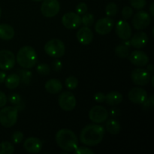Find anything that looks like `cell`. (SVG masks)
I'll list each match as a JSON object with an SVG mask.
<instances>
[{"label": "cell", "mask_w": 154, "mask_h": 154, "mask_svg": "<svg viewBox=\"0 0 154 154\" xmlns=\"http://www.w3.org/2000/svg\"><path fill=\"white\" fill-rule=\"evenodd\" d=\"M105 129L100 125L91 124L85 126L80 135V140L87 146H96L102 142Z\"/></svg>", "instance_id": "obj_1"}, {"label": "cell", "mask_w": 154, "mask_h": 154, "mask_svg": "<svg viewBox=\"0 0 154 154\" xmlns=\"http://www.w3.org/2000/svg\"><path fill=\"white\" fill-rule=\"evenodd\" d=\"M56 141L57 145L66 152L73 151L78 147V138L70 129L59 130L56 135Z\"/></svg>", "instance_id": "obj_2"}, {"label": "cell", "mask_w": 154, "mask_h": 154, "mask_svg": "<svg viewBox=\"0 0 154 154\" xmlns=\"http://www.w3.org/2000/svg\"><path fill=\"white\" fill-rule=\"evenodd\" d=\"M38 61L36 51L32 47L24 46L19 50L17 54V62L24 69H32Z\"/></svg>", "instance_id": "obj_3"}, {"label": "cell", "mask_w": 154, "mask_h": 154, "mask_svg": "<svg viewBox=\"0 0 154 154\" xmlns=\"http://www.w3.org/2000/svg\"><path fill=\"white\" fill-rule=\"evenodd\" d=\"M18 117V110L15 107L9 106L0 111V123L6 128H10L16 123Z\"/></svg>", "instance_id": "obj_4"}, {"label": "cell", "mask_w": 154, "mask_h": 154, "mask_svg": "<svg viewBox=\"0 0 154 154\" xmlns=\"http://www.w3.org/2000/svg\"><path fill=\"white\" fill-rule=\"evenodd\" d=\"M65 45L60 39H51L45 45L46 54L53 58H60L65 54Z\"/></svg>", "instance_id": "obj_5"}, {"label": "cell", "mask_w": 154, "mask_h": 154, "mask_svg": "<svg viewBox=\"0 0 154 154\" xmlns=\"http://www.w3.org/2000/svg\"><path fill=\"white\" fill-rule=\"evenodd\" d=\"M76 103V98L70 92H63L59 96L58 104L65 111H71L75 109Z\"/></svg>", "instance_id": "obj_6"}, {"label": "cell", "mask_w": 154, "mask_h": 154, "mask_svg": "<svg viewBox=\"0 0 154 154\" xmlns=\"http://www.w3.org/2000/svg\"><path fill=\"white\" fill-rule=\"evenodd\" d=\"M151 74L144 69H135L131 73L132 82L138 86H146L149 84Z\"/></svg>", "instance_id": "obj_7"}, {"label": "cell", "mask_w": 154, "mask_h": 154, "mask_svg": "<svg viewBox=\"0 0 154 154\" xmlns=\"http://www.w3.org/2000/svg\"><path fill=\"white\" fill-rule=\"evenodd\" d=\"M151 22L150 15L145 11L137 12L132 19V25L137 30H142L147 28Z\"/></svg>", "instance_id": "obj_8"}, {"label": "cell", "mask_w": 154, "mask_h": 154, "mask_svg": "<svg viewBox=\"0 0 154 154\" xmlns=\"http://www.w3.org/2000/svg\"><path fill=\"white\" fill-rule=\"evenodd\" d=\"M60 9L58 0H44L41 6V11L46 17H53L59 13Z\"/></svg>", "instance_id": "obj_9"}, {"label": "cell", "mask_w": 154, "mask_h": 154, "mask_svg": "<svg viewBox=\"0 0 154 154\" xmlns=\"http://www.w3.org/2000/svg\"><path fill=\"white\" fill-rule=\"evenodd\" d=\"M89 118L95 123H102L108 118L107 109L100 105H96L92 108L89 112Z\"/></svg>", "instance_id": "obj_10"}, {"label": "cell", "mask_w": 154, "mask_h": 154, "mask_svg": "<svg viewBox=\"0 0 154 154\" xmlns=\"http://www.w3.org/2000/svg\"><path fill=\"white\" fill-rule=\"evenodd\" d=\"M16 58L11 51L8 50L0 51V69L2 70H10L14 66Z\"/></svg>", "instance_id": "obj_11"}, {"label": "cell", "mask_w": 154, "mask_h": 154, "mask_svg": "<svg viewBox=\"0 0 154 154\" xmlns=\"http://www.w3.org/2000/svg\"><path fill=\"white\" fill-rule=\"evenodd\" d=\"M62 23L66 28L69 29H75L81 26V17L79 14L74 12L65 14L62 17Z\"/></svg>", "instance_id": "obj_12"}, {"label": "cell", "mask_w": 154, "mask_h": 154, "mask_svg": "<svg viewBox=\"0 0 154 154\" xmlns=\"http://www.w3.org/2000/svg\"><path fill=\"white\" fill-rule=\"evenodd\" d=\"M114 26V20L111 17H104L99 20L95 25L96 32L99 35H107L112 31Z\"/></svg>", "instance_id": "obj_13"}, {"label": "cell", "mask_w": 154, "mask_h": 154, "mask_svg": "<svg viewBox=\"0 0 154 154\" xmlns=\"http://www.w3.org/2000/svg\"><path fill=\"white\" fill-rule=\"evenodd\" d=\"M128 97L130 102L135 104H143L148 98L145 90L140 87H134L129 92Z\"/></svg>", "instance_id": "obj_14"}, {"label": "cell", "mask_w": 154, "mask_h": 154, "mask_svg": "<svg viewBox=\"0 0 154 154\" xmlns=\"http://www.w3.org/2000/svg\"><path fill=\"white\" fill-rule=\"evenodd\" d=\"M116 33L120 38L129 40L132 35V29L126 20H120L116 24Z\"/></svg>", "instance_id": "obj_15"}, {"label": "cell", "mask_w": 154, "mask_h": 154, "mask_svg": "<svg viewBox=\"0 0 154 154\" xmlns=\"http://www.w3.org/2000/svg\"><path fill=\"white\" fill-rule=\"evenodd\" d=\"M129 60L135 66L142 67L149 63V57L143 51H135L129 56Z\"/></svg>", "instance_id": "obj_16"}, {"label": "cell", "mask_w": 154, "mask_h": 154, "mask_svg": "<svg viewBox=\"0 0 154 154\" xmlns=\"http://www.w3.org/2000/svg\"><path fill=\"white\" fill-rule=\"evenodd\" d=\"M23 148L30 153H38L42 148V143L40 139L34 137L27 138L23 144Z\"/></svg>", "instance_id": "obj_17"}, {"label": "cell", "mask_w": 154, "mask_h": 154, "mask_svg": "<svg viewBox=\"0 0 154 154\" xmlns=\"http://www.w3.org/2000/svg\"><path fill=\"white\" fill-rule=\"evenodd\" d=\"M76 37L80 43L87 45L91 43L93 41V33L90 28H88L87 26H84L78 30Z\"/></svg>", "instance_id": "obj_18"}, {"label": "cell", "mask_w": 154, "mask_h": 154, "mask_svg": "<svg viewBox=\"0 0 154 154\" xmlns=\"http://www.w3.org/2000/svg\"><path fill=\"white\" fill-rule=\"evenodd\" d=\"M148 42V36L144 32H137L131 38L130 44L132 47L135 48H142L147 45Z\"/></svg>", "instance_id": "obj_19"}, {"label": "cell", "mask_w": 154, "mask_h": 154, "mask_svg": "<svg viewBox=\"0 0 154 154\" xmlns=\"http://www.w3.org/2000/svg\"><path fill=\"white\" fill-rule=\"evenodd\" d=\"M45 90L51 94H57L63 90V84L58 79H51L45 84Z\"/></svg>", "instance_id": "obj_20"}, {"label": "cell", "mask_w": 154, "mask_h": 154, "mask_svg": "<svg viewBox=\"0 0 154 154\" xmlns=\"http://www.w3.org/2000/svg\"><path fill=\"white\" fill-rule=\"evenodd\" d=\"M14 29L9 24H0V38L5 41L11 40L14 36Z\"/></svg>", "instance_id": "obj_21"}, {"label": "cell", "mask_w": 154, "mask_h": 154, "mask_svg": "<svg viewBox=\"0 0 154 154\" xmlns=\"http://www.w3.org/2000/svg\"><path fill=\"white\" fill-rule=\"evenodd\" d=\"M122 101H123V96L119 92H111L105 95V102H106V103L111 106H116V105H120Z\"/></svg>", "instance_id": "obj_22"}, {"label": "cell", "mask_w": 154, "mask_h": 154, "mask_svg": "<svg viewBox=\"0 0 154 154\" xmlns=\"http://www.w3.org/2000/svg\"><path fill=\"white\" fill-rule=\"evenodd\" d=\"M20 82V79L19 75H16V74H11L6 78L5 86L7 87V88L13 90L19 86Z\"/></svg>", "instance_id": "obj_23"}, {"label": "cell", "mask_w": 154, "mask_h": 154, "mask_svg": "<svg viewBox=\"0 0 154 154\" xmlns=\"http://www.w3.org/2000/svg\"><path fill=\"white\" fill-rule=\"evenodd\" d=\"M105 126H106V130L109 133L112 134V135L118 134L120 132V129H121L119 122L117 121L116 120H114V119L108 120L106 124H105Z\"/></svg>", "instance_id": "obj_24"}, {"label": "cell", "mask_w": 154, "mask_h": 154, "mask_svg": "<svg viewBox=\"0 0 154 154\" xmlns=\"http://www.w3.org/2000/svg\"><path fill=\"white\" fill-rule=\"evenodd\" d=\"M9 102L14 105L17 109L22 110L23 108V105L21 97L17 93H12L11 96H9Z\"/></svg>", "instance_id": "obj_25"}, {"label": "cell", "mask_w": 154, "mask_h": 154, "mask_svg": "<svg viewBox=\"0 0 154 154\" xmlns=\"http://www.w3.org/2000/svg\"><path fill=\"white\" fill-rule=\"evenodd\" d=\"M115 54L121 59L127 58L129 56V49L126 45H120L115 48Z\"/></svg>", "instance_id": "obj_26"}, {"label": "cell", "mask_w": 154, "mask_h": 154, "mask_svg": "<svg viewBox=\"0 0 154 154\" xmlns=\"http://www.w3.org/2000/svg\"><path fill=\"white\" fill-rule=\"evenodd\" d=\"M14 152V147L11 143L4 141L0 143V154H12Z\"/></svg>", "instance_id": "obj_27"}, {"label": "cell", "mask_w": 154, "mask_h": 154, "mask_svg": "<svg viewBox=\"0 0 154 154\" xmlns=\"http://www.w3.org/2000/svg\"><path fill=\"white\" fill-rule=\"evenodd\" d=\"M117 11H118V7L114 2L108 3L105 8V13H106L107 16L109 17L116 16Z\"/></svg>", "instance_id": "obj_28"}, {"label": "cell", "mask_w": 154, "mask_h": 154, "mask_svg": "<svg viewBox=\"0 0 154 154\" xmlns=\"http://www.w3.org/2000/svg\"><path fill=\"white\" fill-rule=\"evenodd\" d=\"M66 87L69 90H74L78 87V81L75 76H69L68 77L65 81Z\"/></svg>", "instance_id": "obj_29"}, {"label": "cell", "mask_w": 154, "mask_h": 154, "mask_svg": "<svg viewBox=\"0 0 154 154\" xmlns=\"http://www.w3.org/2000/svg\"><path fill=\"white\" fill-rule=\"evenodd\" d=\"M94 16L92 14L88 13V14H84V16L81 18V23L84 24L85 26H90L93 24L94 23Z\"/></svg>", "instance_id": "obj_30"}, {"label": "cell", "mask_w": 154, "mask_h": 154, "mask_svg": "<svg viewBox=\"0 0 154 154\" xmlns=\"http://www.w3.org/2000/svg\"><path fill=\"white\" fill-rule=\"evenodd\" d=\"M37 72L42 76H47L51 72V68L45 63H41L37 66Z\"/></svg>", "instance_id": "obj_31"}, {"label": "cell", "mask_w": 154, "mask_h": 154, "mask_svg": "<svg viewBox=\"0 0 154 154\" xmlns=\"http://www.w3.org/2000/svg\"><path fill=\"white\" fill-rule=\"evenodd\" d=\"M19 77L20 79L26 84H29L30 80H31L32 77V73L29 71L26 70H22L19 72Z\"/></svg>", "instance_id": "obj_32"}, {"label": "cell", "mask_w": 154, "mask_h": 154, "mask_svg": "<svg viewBox=\"0 0 154 154\" xmlns=\"http://www.w3.org/2000/svg\"><path fill=\"white\" fill-rule=\"evenodd\" d=\"M131 5L137 10H141L146 5V0H129Z\"/></svg>", "instance_id": "obj_33"}, {"label": "cell", "mask_w": 154, "mask_h": 154, "mask_svg": "<svg viewBox=\"0 0 154 154\" xmlns=\"http://www.w3.org/2000/svg\"><path fill=\"white\" fill-rule=\"evenodd\" d=\"M87 10H88V6L85 2H80L76 6V12L79 15H84V14L87 13Z\"/></svg>", "instance_id": "obj_34"}, {"label": "cell", "mask_w": 154, "mask_h": 154, "mask_svg": "<svg viewBox=\"0 0 154 154\" xmlns=\"http://www.w3.org/2000/svg\"><path fill=\"white\" fill-rule=\"evenodd\" d=\"M23 134L20 131H16L14 132L11 137L12 141L16 144H20L23 141Z\"/></svg>", "instance_id": "obj_35"}, {"label": "cell", "mask_w": 154, "mask_h": 154, "mask_svg": "<svg viewBox=\"0 0 154 154\" xmlns=\"http://www.w3.org/2000/svg\"><path fill=\"white\" fill-rule=\"evenodd\" d=\"M133 14V10L129 6H125L122 10V16L125 20H128L132 16Z\"/></svg>", "instance_id": "obj_36"}, {"label": "cell", "mask_w": 154, "mask_h": 154, "mask_svg": "<svg viewBox=\"0 0 154 154\" xmlns=\"http://www.w3.org/2000/svg\"><path fill=\"white\" fill-rule=\"evenodd\" d=\"M51 67H52L53 70L55 71V72H60L62 69V67H63L62 62L58 59H55L51 63Z\"/></svg>", "instance_id": "obj_37"}, {"label": "cell", "mask_w": 154, "mask_h": 154, "mask_svg": "<svg viewBox=\"0 0 154 154\" xmlns=\"http://www.w3.org/2000/svg\"><path fill=\"white\" fill-rule=\"evenodd\" d=\"M75 153L76 154H93V150H91L90 149L87 148L86 147H77L75 149Z\"/></svg>", "instance_id": "obj_38"}, {"label": "cell", "mask_w": 154, "mask_h": 154, "mask_svg": "<svg viewBox=\"0 0 154 154\" xmlns=\"http://www.w3.org/2000/svg\"><path fill=\"white\" fill-rule=\"evenodd\" d=\"M94 99L96 102H99V103H102V102H105V95L103 93H96L94 96Z\"/></svg>", "instance_id": "obj_39"}, {"label": "cell", "mask_w": 154, "mask_h": 154, "mask_svg": "<svg viewBox=\"0 0 154 154\" xmlns=\"http://www.w3.org/2000/svg\"><path fill=\"white\" fill-rule=\"evenodd\" d=\"M6 103H7V97L4 93L0 91V108L4 107Z\"/></svg>", "instance_id": "obj_40"}, {"label": "cell", "mask_w": 154, "mask_h": 154, "mask_svg": "<svg viewBox=\"0 0 154 154\" xmlns=\"http://www.w3.org/2000/svg\"><path fill=\"white\" fill-rule=\"evenodd\" d=\"M6 78V74L4 72L0 71V84L3 83Z\"/></svg>", "instance_id": "obj_41"}, {"label": "cell", "mask_w": 154, "mask_h": 154, "mask_svg": "<svg viewBox=\"0 0 154 154\" xmlns=\"http://www.w3.org/2000/svg\"><path fill=\"white\" fill-rule=\"evenodd\" d=\"M147 71H148V72H150V74H153V64L149 65L148 67H147Z\"/></svg>", "instance_id": "obj_42"}, {"label": "cell", "mask_w": 154, "mask_h": 154, "mask_svg": "<svg viewBox=\"0 0 154 154\" xmlns=\"http://www.w3.org/2000/svg\"><path fill=\"white\" fill-rule=\"evenodd\" d=\"M150 14H151V16H153L154 15V3H152L151 5H150Z\"/></svg>", "instance_id": "obj_43"}, {"label": "cell", "mask_w": 154, "mask_h": 154, "mask_svg": "<svg viewBox=\"0 0 154 154\" xmlns=\"http://www.w3.org/2000/svg\"><path fill=\"white\" fill-rule=\"evenodd\" d=\"M32 1H34V2H40L42 0H32Z\"/></svg>", "instance_id": "obj_44"}, {"label": "cell", "mask_w": 154, "mask_h": 154, "mask_svg": "<svg viewBox=\"0 0 154 154\" xmlns=\"http://www.w3.org/2000/svg\"><path fill=\"white\" fill-rule=\"evenodd\" d=\"M1 14H2V10H1V8H0V17H1Z\"/></svg>", "instance_id": "obj_45"}]
</instances>
